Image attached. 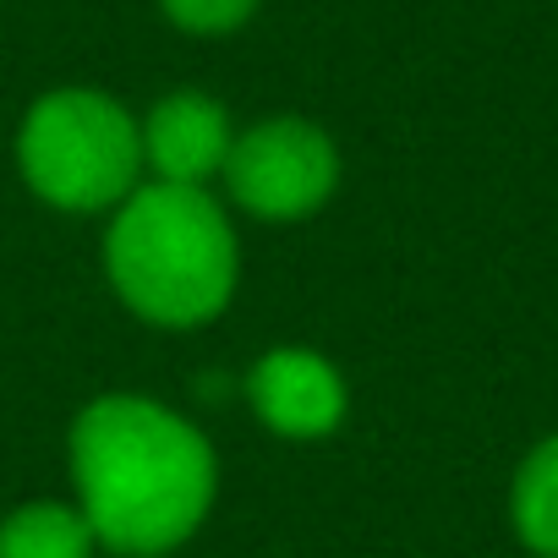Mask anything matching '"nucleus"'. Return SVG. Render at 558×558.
Instances as JSON below:
<instances>
[{"mask_svg":"<svg viewBox=\"0 0 558 558\" xmlns=\"http://www.w3.org/2000/svg\"><path fill=\"white\" fill-rule=\"evenodd\" d=\"M72 482L94 542L121 558L181 547L219 487L208 438L143 395H105L72 427Z\"/></svg>","mask_w":558,"mask_h":558,"instance_id":"1","label":"nucleus"},{"mask_svg":"<svg viewBox=\"0 0 558 558\" xmlns=\"http://www.w3.org/2000/svg\"><path fill=\"white\" fill-rule=\"evenodd\" d=\"M105 263L137 318L192 329L219 318L235 291V230L203 186L154 181L116 208Z\"/></svg>","mask_w":558,"mask_h":558,"instance_id":"2","label":"nucleus"},{"mask_svg":"<svg viewBox=\"0 0 558 558\" xmlns=\"http://www.w3.org/2000/svg\"><path fill=\"white\" fill-rule=\"evenodd\" d=\"M17 165L28 186L66 214L121 208L143 175V132L110 94L61 88L28 110Z\"/></svg>","mask_w":558,"mask_h":558,"instance_id":"3","label":"nucleus"},{"mask_svg":"<svg viewBox=\"0 0 558 558\" xmlns=\"http://www.w3.org/2000/svg\"><path fill=\"white\" fill-rule=\"evenodd\" d=\"M230 197L257 219H307L329 203L340 181V154L324 126L302 116H274L230 143L225 159Z\"/></svg>","mask_w":558,"mask_h":558,"instance_id":"4","label":"nucleus"},{"mask_svg":"<svg viewBox=\"0 0 558 558\" xmlns=\"http://www.w3.org/2000/svg\"><path fill=\"white\" fill-rule=\"evenodd\" d=\"M137 132H143V170H154V181H170V186H203L225 175V159L235 143L225 105L208 94L159 99L148 121H137Z\"/></svg>","mask_w":558,"mask_h":558,"instance_id":"5","label":"nucleus"},{"mask_svg":"<svg viewBox=\"0 0 558 558\" xmlns=\"http://www.w3.org/2000/svg\"><path fill=\"white\" fill-rule=\"evenodd\" d=\"M246 395H252L257 416L279 438H324L345 416V384H340V373L318 351H296V345L268 351L252 367Z\"/></svg>","mask_w":558,"mask_h":558,"instance_id":"6","label":"nucleus"},{"mask_svg":"<svg viewBox=\"0 0 558 558\" xmlns=\"http://www.w3.org/2000/svg\"><path fill=\"white\" fill-rule=\"evenodd\" d=\"M0 558H94V531L77 504H23L0 525Z\"/></svg>","mask_w":558,"mask_h":558,"instance_id":"7","label":"nucleus"},{"mask_svg":"<svg viewBox=\"0 0 558 558\" xmlns=\"http://www.w3.org/2000/svg\"><path fill=\"white\" fill-rule=\"evenodd\" d=\"M509 514H514V531L531 553L558 558V433L547 444H536L525 454V465L514 471Z\"/></svg>","mask_w":558,"mask_h":558,"instance_id":"8","label":"nucleus"},{"mask_svg":"<svg viewBox=\"0 0 558 558\" xmlns=\"http://www.w3.org/2000/svg\"><path fill=\"white\" fill-rule=\"evenodd\" d=\"M159 7L186 34H230L257 12V0H159Z\"/></svg>","mask_w":558,"mask_h":558,"instance_id":"9","label":"nucleus"}]
</instances>
